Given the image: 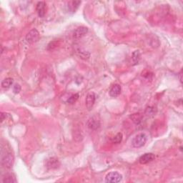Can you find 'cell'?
<instances>
[{
  "label": "cell",
  "instance_id": "5",
  "mask_svg": "<svg viewBox=\"0 0 183 183\" xmlns=\"http://www.w3.org/2000/svg\"><path fill=\"white\" fill-rule=\"evenodd\" d=\"M14 162V157L11 153L7 152L5 155L3 156L2 159V163L4 167L10 168L12 167Z\"/></svg>",
  "mask_w": 183,
  "mask_h": 183
},
{
  "label": "cell",
  "instance_id": "2",
  "mask_svg": "<svg viewBox=\"0 0 183 183\" xmlns=\"http://www.w3.org/2000/svg\"><path fill=\"white\" fill-rule=\"evenodd\" d=\"M122 176L117 172H111L108 173L105 177V182L107 183H117L121 181Z\"/></svg>",
  "mask_w": 183,
  "mask_h": 183
},
{
  "label": "cell",
  "instance_id": "16",
  "mask_svg": "<svg viewBox=\"0 0 183 183\" xmlns=\"http://www.w3.org/2000/svg\"><path fill=\"white\" fill-rule=\"evenodd\" d=\"M156 112H157V110L153 107H149L145 110V115L148 117H153L154 115H155Z\"/></svg>",
  "mask_w": 183,
  "mask_h": 183
},
{
  "label": "cell",
  "instance_id": "17",
  "mask_svg": "<svg viewBox=\"0 0 183 183\" xmlns=\"http://www.w3.org/2000/svg\"><path fill=\"white\" fill-rule=\"evenodd\" d=\"M122 138H123V135H122V134L121 133V132H119V133H117L116 135H115L112 138V143L119 144L122 142Z\"/></svg>",
  "mask_w": 183,
  "mask_h": 183
},
{
  "label": "cell",
  "instance_id": "13",
  "mask_svg": "<svg viewBox=\"0 0 183 183\" xmlns=\"http://www.w3.org/2000/svg\"><path fill=\"white\" fill-rule=\"evenodd\" d=\"M2 182L4 183H14L16 182V180L15 178V176L13 174H7L5 176L3 177V180Z\"/></svg>",
  "mask_w": 183,
  "mask_h": 183
},
{
  "label": "cell",
  "instance_id": "6",
  "mask_svg": "<svg viewBox=\"0 0 183 183\" xmlns=\"http://www.w3.org/2000/svg\"><path fill=\"white\" fill-rule=\"evenodd\" d=\"M88 32V28L85 26H79L77 28L73 33V37L74 39H79L84 37Z\"/></svg>",
  "mask_w": 183,
  "mask_h": 183
},
{
  "label": "cell",
  "instance_id": "7",
  "mask_svg": "<svg viewBox=\"0 0 183 183\" xmlns=\"http://www.w3.org/2000/svg\"><path fill=\"white\" fill-rule=\"evenodd\" d=\"M96 100V95L94 92L89 93L86 97V106L89 110H90L95 105Z\"/></svg>",
  "mask_w": 183,
  "mask_h": 183
},
{
  "label": "cell",
  "instance_id": "18",
  "mask_svg": "<svg viewBox=\"0 0 183 183\" xmlns=\"http://www.w3.org/2000/svg\"><path fill=\"white\" fill-rule=\"evenodd\" d=\"M131 118L135 124H139L142 121V115L139 113H137V114H134L131 116Z\"/></svg>",
  "mask_w": 183,
  "mask_h": 183
},
{
  "label": "cell",
  "instance_id": "9",
  "mask_svg": "<svg viewBox=\"0 0 183 183\" xmlns=\"http://www.w3.org/2000/svg\"><path fill=\"white\" fill-rule=\"evenodd\" d=\"M155 156L152 153H146L144 155H142L139 159V162L142 165H145L152 161L155 159Z\"/></svg>",
  "mask_w": 183,
  "mask_h": 183
},
{
  "label": "cell",
  "instance_id": "15",
  "mask_svg": "<svg viewBox=\"0 0 183 183\" xmlns=\"http://www.w3.org/2000/svg\"><path fill=\"white\" fill-rule=\"evenodd\" d=\"M140 57H141V54L139 50H136V51H134L133 53H132V59L134 64H138L139 59H140Z\"/></svg>",
  "mask_w": 183,
  "mask_h": 183
},
{
  "label": "cell",
  "instance_id": "14",
  "mask_svg": "<svg viewBox=\"0 0 183 183\" xmlns=\"http://www.w3.org/2000/svg\"><path fill=\"white\" fill-rule=\"evenodd\" d=\"M13 79L11 77H7L4 79L3 81L2 82V87L4 89H9L10 88L12 85H13Z\"/></svg>",
  "mask_w": 183,
  "mask_h": 183
},
{
  "label": "cell",
  "instance_id": "4",
  "mask_svg": "<svg viewBox=\"0 0 183 183\" xmlns=\"http://www.w3.org/2000/svg\"><path fill=\"white\" fill-rule=\"evenodd\" d=\"M59 165L60 163L58 159H57V157H49V159H47V160H46L45 167H47V169L54 170V169H57V168H58Z\"/></svg>",
  "mask_w": 183,
  "mask_h": 183
},
{
  "label": "cell",
  "instance_id": "11",
  "mask_svg": "<svg viewBox=\"0 0 183 183\" xmlns=\"http://www.w3.org/2000/svg\"><path fill=\"white\" fill-rule=\"evenodd\" d=\"M109 93L112 97H117L121 93V87H120V85H117V84L114 85L112 87V88L110 89Z\"/></svg>",
  "mask_w": 183,
  "mask_h": 183
},
{
  "label": "cell",
  "instance_id": "20",
  "mask_svg": "<svg viewBox=\"0 0 183 183\" xmlns=\"http://www.w3.org/2000/svg\"><path fill=\"white\" fill-rule=\"evenodd\" d=\"M21 91V86L19 85V84H15L13 86V92L14 94H18L20 93V92Z\"/></svg>",
  "mask_w": 183,
  "mask_h": 183
},
{
  "label": "cell",
  "instance_id": "12",
  "mask_svg": "<svg viewBox=\"0 0 183 183\" xmlns=\"http://www.w3.org/2000/svg\"><path fill=\"white\" fill-rule=\"evenodd\" d=\"M81 4L80 1H72L68 3V9L72 12H75V11L78 9L79 4Z\"/></svg>",
  "mask_w": 183,
  "mask_h": 183
},
{
  "label": "cell",
  "instance_id": "21",
  "mask_svg": "<svg viewBox=\"0 0 183 183\" xmlns=\"http://www.w3.org/2000/svg\"><path fill=\"white\" fill-rule=\"evenodd\" d=\"M182 70H181L180 72V73H179V79H180V82H182Z\"/></svg>",
  "mask_w": 183,
  "mask_h": 183
},
{
  "label": "cell",
  "instance_id": "10",
  "mask_svg": "<svg viewBox=\"0 0 183 183\" xmlns=\"http://www.w3.org/2000/svg\"><path fill=\"white\" fill-rule=\"evenodd\" d=\"M46 3L45 2H39L37 4V7H36V10L37 12L38 15L40 17L42 18L44 17L45 14H46Z\"/></svg>",
  "mask_w": 183,
  "mask_h": 183
},
{
  "label": "cell",
  "instance_id": "8",
  "mask_svg": "<svg viewBox=\"0 0 183 183\" xmlns=\"http://www.w3.org/2000/svg\"><path fill=\"white\" fill-rule=\"evenodd\" d=\"M87 127L90 129H92V130H95V129H98L100 126V122L97 117H93L90 118V120L87 121Z\"/></svg>",
  "mask_w": 183,
  "mask_h": 183
},
{
  "label": "cell",
  "instance_id": "3",
  "mask_svg": "<svg viewBox=\"0 0 183 183\" xmlns=\"http://www.w3.org/2000/svg\"><path fill=\"white\" fill-rule=\"evenodd\" d=\"M40 39V33L36 29H33L30 31L26 35V42L30 44H33V43L37 42Z\"/></svg>",
  "mask_w": 183,
  "mask_h": 183
},
{
  "label": "cell",
  "instance_id": "19",
  "mask_svg": "<svg viewBox=\"0 0 183 183\" xmlns=\"http://www.w3.org/2000/svg\"><path fill=\"white\" fill-rule=\"evenodd\" d=\"M78 98H79V94H74V95H72L70 97H69L68 100H67V102L72 105L78 100Z\"/></svg>",
  "mask_w": 183,
  "mask_h": 183
},
{
  "label": "cell",
  "instance_id": "1",
  "mask_svg": "<svg viewBox=\"0 0 183 183\" xmlns=\"http://www.w3.org/2000/svg\"><path fill=\"white\" fill-rule=\"evenodd\" d=\"M147 142V137L144 133H139L134 137L132 141V144L134 148H139L143 147Z\"/></svg>",
  "mask_w": 183,
  "mask_h": 183
}]
</instances>
